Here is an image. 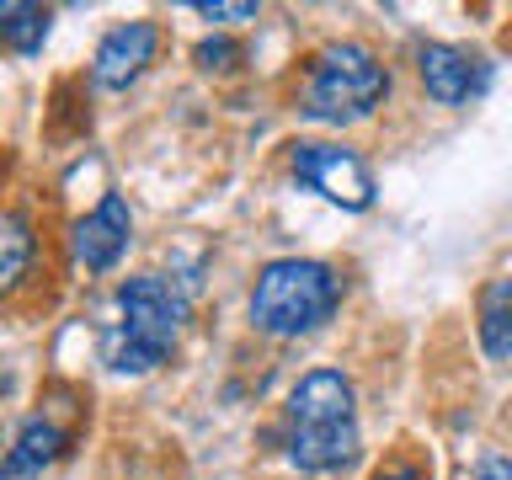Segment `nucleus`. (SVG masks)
I'll list each match as a JSON object with an SVG mask.
<instances>
[{"instance_id": "nucleus-12", "label": "nucleus", "mask_w": 512, "mask_h": 480, "mask_svg": "<svg viewBox=\"0 0 512 480\" xmlns=\"http://www.w3.org/2000/svg\"><path fill=\"white\" fill-rule=\"evenodd\" d=\"M48 27H54V11L38 6V0H0V43H6L11 54L32 59L43 48Z\"/></svg>"}, {"instance_id": "nucleus-4", "label": "nucleus", "mask_w": 512, "mask_h": 480, "mask_svg": "<svg viewBox=\"0 0 512 480\" xmlns=\"http://www.w3.org/2000/svg\"><path fill=\"white\" fill-rule=\"evenodd\" d=\"M342 304V272L320 256H278L256 272L246 315L262 336L278 342H299V336L320 331Z\"/></svg>"}, {"instance_id": "nucleus-6", "label": "nucleus", "mask_w": 512, "mask_h": 480, "mask_svg": "<svg viewBox=\"0 0 512 480\" xmlns=\"http://www.w3.org/2000/svg\"><path fill=\"white\" fill-rule=\"evenodd\" d=\"M496 64L470 43H422L416 48V80L438 107H470L491 91Z\"/></svg>"}, {"instance_id": "nucleus-3", "label": "nucleus", "mask_w": 512, "mask_h": 480, "mask_svg": "<svg viewBox=\"0 0 512 480\" xmlns=\"http://www.w3.org/2000/svg\"><path fill=\"white\" fill-rule=\"evenodd\" d=\"M390 96V70L368 43L358 38H336L326 48H315L299 80V118L326 123V128H347L374 118Z\"/></svg>"}, {"instance_id": "nucleus-16", "label": "nucleus", "mask_w": 512, "mask_h": 480, "mask_svg": "<svg viewBox=\"0 0 512 480\" xmlns=\"http://www.w3.org/2000/svg\"><path fill=\"white\" fill-rule=\"evenodd\" d=\"M475 480H512V454H491V459H480Z\"/></svg>"}, {"instance_id": "nucleus-8", "label": "nucleus", "mask_w": 512, "mask_h": 480, "mask_svg": "<svg viewBox=\"0 0 512 480\" xmlns=\"http://www.w3.org/2000/svg\"><path fill=\"white\" fill-rule=\"evenodd\" d=\"M128 240H134V208H128L123 192H102V203L75 219L70 251H75V262L86 272H112L123 262Z\"/></svg>"}, {"instance_id": "nucleus-14", "label": "nucleus", "mask_w": 512, "mask_h": 480, "mask_svg": "<svg viewBox=\"0 0 512 480\" xmlns=\"http://www.w3.org/2000/svg\"><path fill=\"white\" fill-rule=\"evenodd\" d=\"M192 59H198V70H235V64H240V43H230V38H203L198 48H192Z\"/></svg>"}, {"instance_id": "nucleus-15", "label": "nucleus", "mask_w": 512, "mask_h": 480, "mask_svg": "<svg viewBox=\"0 0 512 480\" xmlns=\"http://www.w3.org/2000/svg\"><path fill=\"white\" fill-rule=\"evenodd\" d=\"M368 480H432V470L422 459H411V454H395V459H384Z\"/></svg>"}, {"instance_id": "nucleus-5", "label": "nucleus", "mask_w": 512, "mask_h": 480, "mask_svg": "<svg viewBox=\"0 0 512 480\" xmlns=\"http://www.w3.org/2000/svg\"><path fill=\"white\" fill-rule=\"evenodd\" d=\"M288 171H294L299 187L320 192L326 203L347 208V214H363L379 198L368 160L352 144H336V139H294L288 144Z\"/></svg>"}, {"instance_id": "nucleus-13", "label": "nucleus", "mask_w": 512, "mask_h": 480, "mask_svg": "<svg viewBox=\"0 0 512 480\" xmlns=\"http://www.w3.org/2000/svg\"><path fill=\"white\" fill-rule=\"evenodd\" d=\"M256 11H262L256 0H192V16L203 22H251Z\"/></svg>"}, {"instance_id": "nucleus-9", "label": "nucleus", "mask_w": 512, "mask_h": 480, "mask_svg": "<svg viewBox=\"0 0 512 480\" xmlns=\"http://www.w3.org/2000/svg\"><path fill=\"white\" fill-rule=\"evenodd\" d=\"M64 448H70V432H64L54 416H27V422L16 427L11 448H6V464H0V475H6V480L43 475V470H54V464L64 459Z\"/></svg>"}, {"instance_id": "nucleus-10", "label": "nucleus", "mask_w": 512, "mask_h": 480, "mask_svg": "<svg viewBox=\"0 0 512 480\" xmlns=\"http://www.w3.org/2000/svg\"><path fill=\"white\" fill-rule=\"evenodd\" d=\"M32 262H38V230L22 208L0 203V299L32 278Z\"/></svg>"}, {"instance_id": "nucleus-2", "label": "nucleus", "mask_w": 512, "mask_h": 480, "mask_svg": "<svg viewBox=\"0 0 512 480\" xmlns=\"http://www.w3.org/2000/svg\"><path fill=\"white\" fill-rule=\"evenodd\" d=\"M192 320V283L166 272H139L123 278L112 294L107 326V368L112 374H150L176 352Z\"/></svg>"}, {"instance_id": "nucleus-7", "label": "nucleus", "mask_w": 512, "mask_h": 480, "mask_svg": "<svg viewBox=\"0 0 512 480\" xmlns=\"http://www.w3.org/2000/svg\"><path fill=\"white\" fill-rule=\"evenodd\" d=\"M155 54H160V22H150V16L107 27L96 54H91V86L96 91H128L155 64Z\"/></svg>"}, {"instance_id": "nucleus-11", "label": "nucleus", "mask_w": 512, "mask_h": 480, "mask_svg": "<svg viewBox=\"0 0 512 480\" xmlns=\"http://www.w3.org/2000/svg\"><path fill=\"white\" fill-rule=\"evenodd\" d=\"M475 336L486 358H512V272H502L496 283H486V294L475 304Z\"/></svg>"}, {"instance_id": "nucleus-1", "label": "nucleus", "mask_w": 512, "mask_h": 480, "mask_svg": "<svg viewBox=\"0 0 512 480\" xmlns=\"http://www.w3.org/2000/svg\"><path fill=\"white\" fill-rule=\"evenodd\" d=\"M283 454L299 475H342L363 454L358 390L342 368H310L283 400Z\"/></svg>"}]
</instances>
